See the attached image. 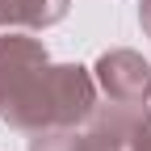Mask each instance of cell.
Returning <instances> with one entry per match:
<instances>
[{
    "label": "cell",
    "mask_w": 151,
    "mask_h": 151,
    "mask_svg": "<svg viewBox=\"0 0 151 151\" xmlns=\"http://www.w3.org/2000/svg\"><path fill=\"white\" fill-rule=\"evenodd\" d=\"M97 113V80L80 63H42L25 88L0 109L13 130H63V126H84Z\"/></svg>",
    "instance_id": "6da1fadb"
},
{
    "label": "cell",
    "mask_w": 151,
    "mask_h": 151,
    "mask_svg": "<svg viewBox=\"0 0 151 151\" xmlns=\"http://www.w3.org/2000/svg\"><path fill=\"white\" fill-rule=\"evenodd\" d=\"M143 122L139 109H126V105H109L88 118V130H76V126H63V130H38L29 151H126L130 143V130Z\"/></svg>",
    "instance_id": "7a4b0ae2"
},
{
    "label": "cell",
    "mask_w": 151,
    "mask_h": 151,
    "mask_svg": "<svg viewBox=\"0 0 151 151\" xmlns=\"http://www.w3.org/2000/svg\"><path fill=\"white\" fill-rule=\"evenodd\" d=\"M92 80L101 84L109 105H126L143 113V97L151 88V63L134 50H105L92 67Z\"/></svg>",
    "instance_id": "3957f363"
},
{
    "label": "cell",
    "mask_w": 151,
    "mask_h": 151,
    "mask_svg": "<svg viewBox=\"0 0 151 151\" xmlns=\"http://www.w3.org/2000/svg\"><path fill=\"white\" fill-rule=\"evenodd\" d=\"M42 63H50V55H46V46L38 42V38L0 34V109L25 88V80H29Z\"/></svg>",
    "instance_id": "277c9868"
},
{
    "label": "cell",
    "mask_w": 151,
    "mask_h": 151,
    "mask_svg": "<svg viewBox=\"0 0 151 151\" xmlns=\"http://www.w3.org/2000/svg\"><path fill=\"white\" fill-rule=\"evenodd\" d=\"M71 0H0V29H50L67 17Z\"/></svg>",
    "instance_id": "5b68a950"
},
{
    "label": "cell",
    "mask_w": 151,
    "mask_h": 151,
    "mask_svg": "<svg viewBox=\"0 0 151 151\" xmlns=\"http://www.w3.org/2000/svg\"><path fill=\"white\" fill-rule=\"evenodd\" d=\"M126 151H151V118H143L134 130H130V143Z\"/></svg>",
    "instance_id": "8992f818"
},
{
    "label": "cell",
    "mask_w": 151,
    "mask_h": 151,
    "mask_svg": "<svg viewBox=\"0 0 151 151\" xmlns=\"http://www.w3.org/2000/svg\"><path fill=\"white\" fill-rule=\"evenodd\" d=\"M139 25H143V34L151 38V0H139Z\"/></svg>",
    "instance_id": "52a82bcc"
},
{
    "label": "cell",
    "mask_w": 151,
    "mask_h": 151,
    "mask_svg": "<svg viewBox=\"0 0 151 151\" xmlns=\"http://www.w3.org/2000/svg\"><path fill=\"white\" fill-rule=\"evenodd\" d=\"M143 118H151V88H147V97H143Z\"/></svg>",
    "instance_id": "ba28073f"
}]
</instances>
